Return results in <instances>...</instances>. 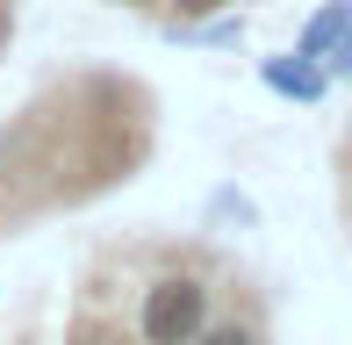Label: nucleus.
I'll use <instances>...</instances> for the list:
<instances>
[{"instance_id": "f03ea898", "label": "nucleus", "mask_w": 352, "mask_h": 345, "mask_svg": "<svg viewBox=\"0 0 352 345\" xmlns=\"http://www.w3.org/2000/svg\"><path fill=\"white\" fill-rule=\"evenodd\" d=\"M14 29H22V0H0V65L14 51Z\"/></svg>"}, {"instance_id": "7ed1b4c3", "label": "nucleus", "mask_w": 352, "mask_h": 345, "mask_svg": "<svg viewBox=\"0 0 352 345\" xmlns=\"http://www.w3.org/2000/svg\"><path fill=\"white\" fill-rule=\"evenodd\" d=\"M338 187H345V223H352V122L338 137Z\"/></svg>"}, {"instance_id": "f257e3e1", "label": "nucleus", "mask_w": 352, "mask_h": 345, "mask_svg": "<svg viewBox=\"0 0 352 345\" xmlns=\"http://www.w3.org/2000/svg\"><path fill=\"white\" fill-rule=\"evenodd\" d=\"M116 14H137V22L166 29V36H195V29H223L230 14H245L252 0H101Z\"/></svg>"}]
</instances>
